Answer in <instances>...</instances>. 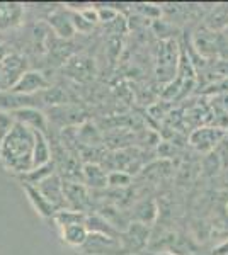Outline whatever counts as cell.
<instances>
[{
    "label": "cell",
    "mask_w": 228,
    "mask_h": 255,
    "mask_svg": "<svg viewBox=\"0 0 228 255\" xmlns=\"http://www.w3.org/2000/svg\"><path fill=\"white\" fill-rule=\"evenodd\" d=\"M10 55H12V49L9 48V44H5V43H2V41H0V63H2V61H5Z\"/></svg>",
    "instance_id": "cell-27"
},
{
    "label": "cell",
    "mask_w": 228,
    "mask_h": 255,
    "mask_svg": "<svg viewBox=\"0 0 228 255\" xmlns=\"http://www.w3.org/2000/svg\"><path fill=\"white\" fill-rule=\"evenodd\" d=\"M143 255H176L174 252H153V254H143Z\"/></svg>",
    "instance_id": "cell-29"
},
{
    "label": "cell",
    "mask_w": 228,
    "mask_h": 255,
    "mask_svg": "<svg viewBox=\"0 0 228 255\" xmlns=\"http://www.w3.org/2000/svg\"><path fill=\"white\" fill-rule=\"evenodd\" d=\"M63 73L77 82H89L95 75V61L87 55H73L65 61Z\"/></svg>",
    "instance_id": "cell-7"
},
{
    "label": "cell",
    "mask_w": 228,
    "mask_h": 255,
    "mask_svg": "<svg viewBox=\"0 0 228 255\" xmlns=\"http://www.w3.org/2000/svg\"><path fill=\"white\" fill-rule=\"evenodd\" d=\"M85 218L87 213L73 211V209H61V211L55 213L53 221L56 223L58 228H63V226L68 225H85Z\"/></svg>",
    "instance_id": "cell-21"
},
{
    "label": "cell",
    "mask_w": 228,
    "mask_h": 255,
    "mask_svg": "<svg viewBox=\"0 0 228 255\" xmlns=\"http://www.w3.org/2000/svg\"><path fill=\"white\" fill-rule=\"evenodd\" d=\"M150 238V226L143 223H135L131 221L128 228L121 232V245L124 250V255L131 254H143L145 247Z\"/></svg>",
    "instance_id": "cell-3"
},
{
    "label": "cell",
    "mask_w": 228,
    "mask_h": 255,
    "mask_svg": "<svg viewBox=\"0 0 228 255\" xmlns=\"http://www.w3.org/2000/svg\"><path fill=\"white\" fill-rule=\"evenodd\" d=\"M63 192L65 201H67V209H73V211L85 213L90 206V197L89 191L82 182L77 180H67L63 182Z\"/></svg>",
    "instance_id": "cell-9"
},
{
    "label": "cell",
    "mask_w": 228,
    "mask_h": 255,
    "mask_svg": "<svg viewBox=\"0 0 228 255\" xmlns=\"http://www.w3.org/2000/svg\"><path fill=\"white\" fill-rule=\"evenodd\" d=\"M227 138V129L218 126H201L189 134V145L201 153H210L217 150L220 143Z\"/></svg>",
    "instance_id": "cell-2"
},
{
    "label": "cell",
    "mask_w": 228,
    "mask_h": 255,
    "mask_svg": "<svg viewBox=\"0 0 228 255\" xmlns=\"http://www.w3.org/2000/svg\"><path fill=\"white\" fill-rule=\"evenodd\" d=\"M181 48H177V43L174 39H164L160 43L159 49V79L165 80L171 84L174 75L177 73V63H179V51ZM181 53V51H179Z\"/></svg>",
    "instance_id": "cell-5"
},
{
    "label": "cell",
    "mask_w": 228,
    "mask_h": 255,
    "mask_svg": "<svg viewBox=\"0 0 228 255\" xmlns=\"http://www.w3.org/2000/svg\"><path fill=\"white\" fill-rule=\"evenodd\" d=\"M51 87L49 80L44 77L43 72L38 70H27L22 73V77L15 82V85L10 89V92L24 94V96H32V94H39L43 90H48Z\"/></svg>",
    "instance_id": "cell-8"
},
{
    "label": "cell",
    "mask_w": 228,
    "mask_h": 255,
    "mask_svg": "<svg viewBox=\"0 0 228 255\" xmlns=\"http://www.w3.org/2000/svg\"><path fill=\"white\" fill-rule=\"evenodd\" d=\"M61 240L65 242L72 249H80L85 244L87 237H89V230L85 228V225H68L60 228Z\"/></svg>",
    "instance_id": "cell-17"
},
{
    "label": "cell",
    "mask_w": 228,
    "mask_h": 255,
    "mask_svg": "<svg viewBox=\"0 0 228 255\" xmlns=\"http://www.w3.org/2000/svg\"><path fill=\"white\" fill-rule=\"evenodd\" d=\"M72 22H73V27H75V31L78 32H90L92 31V24L87 22V20L82 17L78 12H72Z\"/></svg>",
    "instance_id": "cell-25"
},
{
    "label": "cell",
    "mask_w": 228,
    "mask_h": 255,
    "mask_svg": "<svg viewBox=\"0 0 228 255\" xmlns=\"http://www.w3.org/2000/svg\"><path fill=\"white\" fill-rule=\"evenodd\" d=\"M78 250L84 255H124L119 238L97 235V233H89L85 244Z\"/></svg>",
    "instance_id": "cell-4"
},
{
    "label": "cell",
    "mask_w": 228,
    "mask_h": 255,
    "mask_svg": "<svg viewBox=\"0 0 228 255\" xmlns=\"http://www.w3.org/2000/svg\"><path fill=\"white\" fill-rule=\"evenodd\" d=\"M227 213H228V203H227Z\"/></svg>",
    "instance_id": "cell-30"
},
{
    "label": "cell",
    "mask_w": 228,
    "mask_h": 255,
    "mask_svg": "<svg viewBox=\"0 0 228 255\" xmlns=\"http://www.w3.org/2000/svg\"><path fill=\"white\" fill-rule=\"evenodd\" d=\"M36 187H38L41 194L53 204V208H55L56 211L67 209V201H65V192H63V180L60 179L58 174H53L51 177L44 179L43 182H39Z\"/></svg>",
    "instance_id": "cell-10"
},
{
    "label": "cell",
    "mask_w": 228,
    "mask_h": 255,
    "mask_svg": "<svg viewBox=\"0 0 228 255\" xmlns=\"http://www.w3.org/2000/svg\"><path fill=\"white\" fill-rule=\"evenodd\" d=\"M34 131V129H32ZM53 162V150L49 139L41 131H34V150H32V168L43 167Z\"/></svg>",
    "instance_id": "cell-14"
},
{
    "label": "cell",
    "mask_w": 228,
    "mask_h": 255,
    "mask_svg": "<svg viewBox=\"0 0 228 255\" xmlns=\"http://www.w3.org/2000/svg\"><path fill=\"white\" fill-rule=\"evenodd\" d=\"M48 22H49V26H51V29L55 31V34L60 36L61 39L73 38V34L77 32L72 22V14H68V12H65V10L51 12L48 17Z\"/></svg>",
    "instance_id": "cell-15"
},
{
    "label": "cell",
    "mask_w": 228,
    "mask_h": 255,
    "mask_svg": "<svg viewBox=\"0 0 228 255\" xmlns=\"http://www.w3.org/2000/svg\"><path fill=\"white\" fill-rule=\"evenodd\" d=\"M131 175L124 170H114L107 174V186L111 187H128L131 184Z\"/></svg>",
    "instance_id": "cell-22"
},
{
    "label": "cell",
    "mask_w": 228,
    "mask_h": 255,
    "mask_svg": "<svg viewBox=\"0 0 228 255\" xmlns=\"http://www.w3.org/2000/svg\"><path fill=\"white\" fill-rule=\"evenodd\" d=\"M138 10L143 12L145 15L148 14L150 17H159V15H160V9H159V7H155V5H152V3H143V5L138 7Z\"/></svg>",
    "instance_id": "cell-26"
},
{
    "label": "cell",
    "mask_w": 228,
    "mask_h": 255,
    "mask_svg": "<svg viewBox=\"0 0 228 255\" xmlns=\"http://www.w3.org/2000/svg\"><path fill=\"white\" fill-rule=\"evenodd\" d=\"M24 20V5L17 2H0V31L17 29Z\"/></svg>",
    "instance_id": "cell-12"
},
{
    "label": "cell",
    "mask_w": 228,
    "mask_h": 255,
    "mask_svg": "<svg viewBox=\"0 0 228 255\" xmlns=\"http://www.w3.org/2000/svg\"><path fill=\"white\" fill-rule=\"evenodd\" d=\"M32 150H34V131L15 123L9 136L0 146V165L3 170L15 175H24L32 170Z\"/></svg>",
    "instance_id": "cell-1"
},
{
    "label": "cell",
    "mask_w": 228,
    "mask_h": 255,
    "mask_svg": "<svg viewBox=\"0 0 228 255\" xmlns=\"http://www.w3.org/2000/svg\"><path fill=\"white\" fill-rule=\"evenodd\" d=\"M56 165L55 162H49L46 165L43 167H38V168H32V170L26 172L24 175H20V182L22 184H29V186H38L39 182H43L44 179L51 177L53 174H56Z\"/></svg>",
    "instance_id": "cell-20"
},
{
    "label": "cell",
    "mask_w": 228,
    "mask_h": 255,
    "mask_svg": "<svg viewBox=\"0 0 228 255\" xmlns=\"http://www.w3.org/2000/svg\"><path fill=\"white\" fill-rule=\"evenodd\" d=\"M27 70L26 58H22L19 53L12 51L9 58L0 63V90H10Z\"/></svg>",
    "instance_id": "cell-6"
},
{
    "label": "cell",
    "mask_w": 228,
    "mask_h": 255,
    "mask_svg": "<svg viewBox=\"0 0 228 255\" xmlns=\"http://www.w3.org/2000/svg\"><path fill=\"white\" fill-rule=\"evenodd\" d=\"M157 204L155 201L148 199V201H142L140 204H136L133 213H131V220L135 221V223H143V225H148L153 223L157 218Z\"/></svg>",
    "instance_id": "cell-19"
},
{
    "label": "cell",
    "mask_w": 228,
    "mask_h": 255,
    "mask_svg": "<svg viewBox=\"0 0 228 255\" xmlns=\"http://www.w3.org/2000/svg\"><path fill=\"white\" fill-rule=\"evenodd\" d=\"M82 184H87L92 189L107 187V174L97 163H85L82 167Z\"/></svg>",
    "instance_id": "cell-16"
},
{
    "label": "cell",
    "mask_w": 228,
    "mask_h": 255,
    "mask_svg": "<svg viewBox=\"0 0 228 255\" xmlns=\"http://www.w3.org/2000/svg\"><path fill=\"white\" fill-rule=\"evenodd\" d=\"M10 114L14 116L15 123H19V125H24V126H27L29 129L41 131V133L46 134L48 119H46V114H44L41 109H38V108H24V109H19V111L10 113Z\"/></svg>",
    "instance_id": "cell-11"
},
{
    "label": "cell",
    "mask_w": 228,
    "mask_h": 255,
    "mask_svg": "<svg viewBox=\"0 0 228 255\" xmlns=\"http://www.w3.org/2000/svg\"><path fill=\"white\" fill-rule=\"evenodd\" d=\"M15 126V119L10 113H3L0 111V146L5 141V138L9 136V133L12 131V128Z\"/></svg>",
    "instance_id": "cell-23"
},
{
    "label": "cell",
    "mask_w": 228,
    "mask_h": 255,
    "mask_svg": "<svg viewBox=\"0 0 228 255\" xmlns=\"http://www.w3.org/2000/svg\"><path fill=\"white\" fill-rule=\"evenodd\" d=\"M213 255H228V240L220 244L217 249L213 250Z\"/></svg>",
    "instance_id": "cell-28"
},
{
    "label": "cell",
    "mask_w": 228,
    "mask_h": 255,
    "mask_svg": "<svg viewBox=\"0 0 228 255\" xmlns=\"http://www.w3.org/2000/svg\"><path fill=\"white\" fill-rule=\"evenodd\" d=\"M85 228L89 233H97L111 238H121V232L116 230L113 225H109L101 215H87L85 218Z\"/></svg>",
    "instance_id": "cell-18"
},
{
    "label": "cell",
    "mask_w": 228,
    "mask_h": 255,
    "mask_svg": "<svg viewBox=\"0 0 228 255\" xmlns=\"http://www.w3.org/2000/svg\"><path fill=\"white\" fill-rule=\"evenodd\" d=\"M97 9V14H99V22H104V24H109L118 17L119 12L113 9V7H95Z\"/></svg>",
    "instance_id": "cell-24"
},
{
    "label": "cell",
    "mask_w": 228,
    "mask_h": 255,
    "mask_svg": "<svg viewBox=\"0 0 228 255\" xmlns=\"http://www.w3.org/2000/svg\"><path fill=\"white\" fill-rule=\"evenodd\" d=\"M22 189H24V192H26L31 206L34 208V211L38 213L41 218H44V220H53L56 209L53 208V204L49 203L46 197L41 194L39 189L36 186H29V184H22Z\"/></svg>",
    "instance_id": "cell-13"
}]
</instances>
